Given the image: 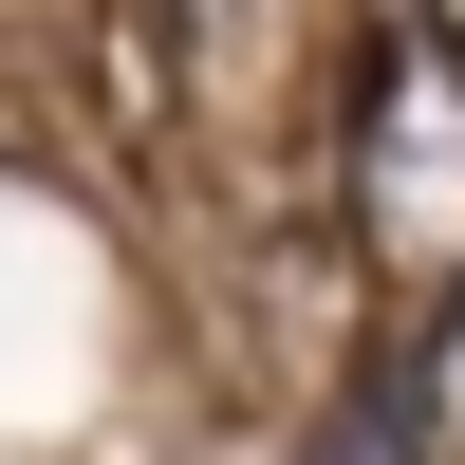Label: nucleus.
Instances as JSON below:
<instances>
[{
    "instance_id": "f257e3e1",
    "label": "nucleus",
    "mask_w": 465,
    "mask_h": 465,
    "mask_svg": "<svg viewBox=\"0 0 465 465\" xmlns=\"http://www.w3.org/2000/svg\"><path fill=\"white\" fill-rule=\"evenodd\" d=\"M317 465H429V372L391 354V372H372V391H354V410L317 429Z\"/></svg>"
}]
</instances>
